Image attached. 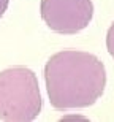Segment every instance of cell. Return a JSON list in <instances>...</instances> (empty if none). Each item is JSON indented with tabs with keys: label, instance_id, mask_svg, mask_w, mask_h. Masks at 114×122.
<instances>
[{
	"label": "cell",
	"instance_id": "5",
	"mask_svg": "<svg viewBox=\"0 0 114 122\" xmlns=\"http://www.w3.org/2000/svg\"><path fill=\"white\" fill-rule=\"evenodd\" d=\"M8 3H10V0H0V18L5 14V11L8 8Z\"/></svg>",
	"mask_w": 114,
	"mask_h": 122
},
{
	"label": "cell",
	"instance_id": "3",
	"mask_svg": "<svg viewBox=\"0 0 114 122\" xmlns=\"http://www.w3.org/2000/svg\"><path fill=\"white\" fill-rule=\"evenodd\" d=\"M41 19L51 30L73 35L84 30L94 16L92 0H41Z\"/></svg>",
	"mask_w": 114,
	"mask_h": 122
},
{
	"label": "cell",
	"instance_id": "4",
	"mask_svg": "<svg viewBox=\"0 0 114 122\" xmlns=\"http://www.w3.org/2000/svg\"><path fill=\"white\" fill-rule=\"evenodd\" d=\"M106 48H108V52L111 54V57L114 59V22L111 24L109 30L106 33Z\"/></svg>",
	"mask_w": 114,
	"mask_h": 122
},
{
	"label": "cell",
	"instance_id": "1",
	"mask_svg": "<svg viewBox=\"0 0 114 122\" xmlns=\"http://www.w3.org/2000/svg\"><path fill=\"white\" fill-rule=\"evenodd\" d=\"M45 81L49 102L55 109L87 108L105 91L106 70L103 62L90 52L64 49L46 62Z\"/></svg>",
	"mask_w": 114,
	"mask_h": 122
},
{
	"label": "cell",
	"instance_id": "2",
	"mask_svg": "<svg viewBox=\"0 0 114 122\" xmlns=\"http://www.w3.org/2000/svg\"><path fill=\"white\" fill-rule=\"evenodd\" d=\"M41 94L35 73L25 67L6 68L0 73V119L29 122L41 111Z\"/></svg>",
	"mask_w": 114,
	"mask_h": 122
}]
</instances>
